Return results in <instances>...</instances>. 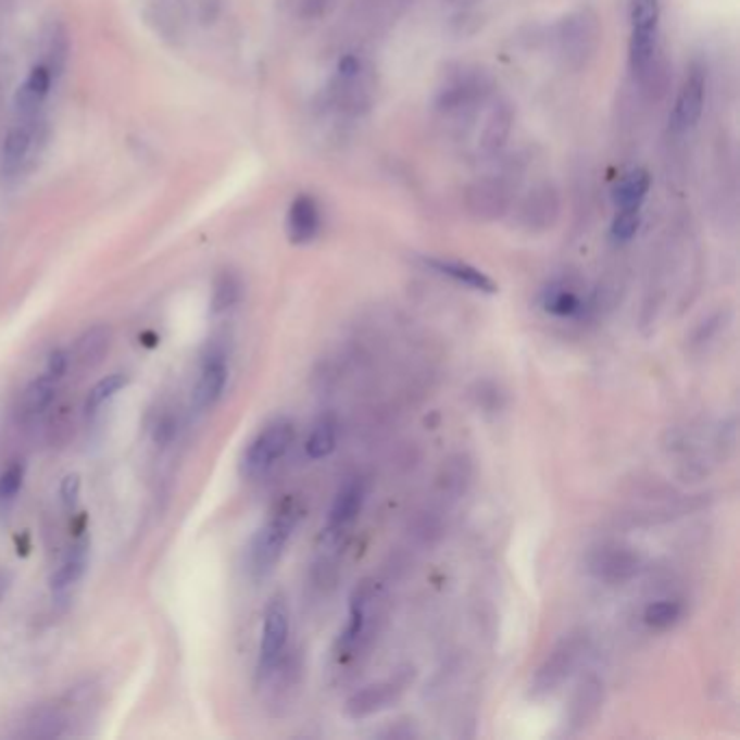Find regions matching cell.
Segmentation results:
<instances>
[{"label": "cell", "instance_id": "obj_15", "mask_svg": "<svg viewBox=\"0 0 740 740\" xmlns=\"http://www.w3.org/2000/svg\"><path fill=\"white\" fill-rule=\"evenodd\" d=\"M39 139V122L37 117L33 120H17L13 126L7 130L2 139V150H0V176L4 180L17 178L26 163L30 161V154L35 152V143Z\"/></svg>", "mask_w": 740, "mask_h": 740}, {"label": "cell", "instance_id": "obj_19", "mask_svg": "<svg viewBox=\"0 0 740 740\" xmlns=\"http://www.w3.org/2000/svg\"><path fill=\"white\" fill-rule=\"evenodd\" d=\"M541 309L548 315L559 319H585L593 309V300H589L578 287L565 280H552L541 291Z\"/></svg>", "mask_w": 740, "mask_h": 740}, {"label": "cell", "instance_id": "obj_17", "mask_svg": "<svg viewBox=\"0 0 740 740\" xmlns=\"http://www.w3.org/2000/svg\"><path fill=\"white\" fill-rule=\"evenodd\" d=\"M561 217V193L552 183L535 185L517 206V220L526 230L543 233L556 226Z\"/></svg>", "mask_w": 740, "mask_h": 740}, {"label": "cell", "instance_id": "obj_12", "mask_svg": "<svg viewBox=\"0 0 740 740\" xmlns=\"http://www.w3.org/2000/svg\"><path fill=\"white\" fill-rule=\"evenodd\" d=\"M367 498V485L361 478H350L341 485V489L337 491L330 511H328V519L322 528V543L326 548H339V543H343V539L348 537V532L354 528L363 504Z\"/></svg>", "mask_w": 740, "mask_h": 740}, {"label": "cell", "instance_id": "obj_11", "mask_svg": "<svg viewBox=\"0 0 740 740\" xmlns=\"http://www.w3.org/2000/svg\"><path fill=\"white\" fill-rule=\"evenodd\" d=\"M291 630V617L287 600L278 593L269 598L265 613H263V630H261V645H259V661H256V678L263 682L272 669L280 663L287 654Z\"/></svg>", "mask_w": 740, "mask_h": 740}, {"label": "cell", "instance_id": "obj_34", "mask_svg": "<svg viewBox=\"0 0 740 740\" xmlns=\"http://www.w3.org/2000/svg\"><path fill=\"white\" fill-rule=\"evenodd\" d=\"M641 226V211H628V209H617L615 220L611 224V237L617 243H628L630 239L637 237Z\"/></svg>", "mask_w": 740, "mask_h": 740}, {"label": "cell", "instance_id": "obj_37", "mask_svg": "<svg viewBox=\"0 0 740 740\" xmlns=\"http://www.w3.org/2000/svg\"><path fill=\"white\" fill-rule=\"evenodd\" d=\"M59 496H61V502H63V506H65L67 511L74 509V504L78 502V496H80V478H78V474H67V476L61 480Z\"/></svg>", "mask_w": 740, "mask_h": 740}, {"label": "cell", "instance_id": "obj_33", "mask_svg": "<svg viewBox=\"0 0 740 740\" xmlns=\"http://www.w3.org/2000/svg\"><path fill=\"white\" fill-rule=\"evenodd\" d=\"M26 726H28V737H59V735H63L65 719L61 717L59 711L41 708V711L33 713V717L26 722Z\"/></svg>", "mask_w": 740, "mask_h": 740}, {"label": "cell", "instance_id": "obj_18", "mask_svg": "<svg viewBox=\"0 0 740 740\" xmlns=\"http://www.w3.org/2000/svg\"><path fill=\"white\" fill-rule=\"evenodd\" d=\"M604 706V682L598 676H587L576 693L572 695L567 711V735H582L589 726L595 724Z\"/></svg>", "mask_w": 740, "mask_h": 740}, {"label": "cell", "instance_id": "obj_22", "mask_svg": "<svg viewBox=\"0 0 740 740\" xmlns=\"http://www.w3.org/2000/svg\"><path fill=\"white\" fill-rule=\"evenodd\" d=\"M424 265L430 267L432 272H437L439 276H446L450 280H454L456 285H463L472 291L478 293H498V283L482 269L474 267L472 263L459 261V259H441V256H426Z\"/></svg>", "mask_w": 740, "mask_h": 740}, {"label": "cell", "instance_id": "obj_16", "mask_svg": "<svg viewBox=\"0 0 740 740\" xmlns=\"http://www.w3.org/2000/svg\"><path fill=\"white\" fill-rule=\"evenodd\" d=\"M226 382H228L226 350L220 343H211L202 356L200 376L191 393V406L196 409V413L213 409L215 402L222 398Z\"/></svg>", "mask_w": 740, "mask_h": 740}, {"label": "cell", "instance_id": "obj_6", "mask_svg": "<svg viewBox=\"0 0 740 740\" xmlns=\"http://www.w3.org/2000/svg\"><path fill=\"white\" fill-rule=\"evenodd\" d=\"M589 645L591 641L585 632H572L569 637L561 639L535 672L530 680V698L543 700L563 689V685L578 672Z\"/></svg>", "mask_w": 740, "mask_h": 740}, {"label": "cell", "instance_id": "obj_13", "mask_svg": "<svg viewBox=\"0 0 740 740\" xmlns=\"http://www.w3.org/2000/svg\"><path fill=\"white\" fill-rule=\"evenodd\" d=\"M643 567V556L628 545L619 543H604L587 556L589 574L611 587L626 585L639 576Z\"/></svg>", "mask_w": 740, "mask_h": 740}, {"label": "cell", "instance_id": "obj_30", "mask_svg": "<svg viewBox=\"0 0 740 740\" xmlns=\"http://www.w3.org/2000/svg\"><path fill=\"white\" fill-rule=\"evenodd\" d=\"M243 296V283L235 272H222L215 283H213V293H211V313L220 315L230 309H235L241 302Z\"/></svg>", "mask_w": 740, "mask_h": 740}, {"label": "cell", "instance_id": "obj_25", "mask_svg": "<svg viewBox=\"0 0 740 740\" xmlns=\"http://www.w3.org/2000/svg\"><path fill=\"white\" fill-rule=\"evenodd\" d=\"M652 187V176L643 167H635L626 172L619 183L613 189V202L615 209H628V211H641L648 193Z\"/></svg>", "mask_w": 740, "mask_h": 740}, {"label": "cell", "instance_id": "obj_39", "mask_svg": "<svg viewBox=\"0 0 740 740\" xmlns=\"http://www.w3.org/2000/svg\"><path fill=\"white\" fill-rule=\"evenodd\" d=\"M448 2H454V4H463V2H474V0H448Z\"/></svg>", "mask_w": 740, "mask_h": 740}, {"label": "cell", "instance_id": "obj_4", "mask_svg": "<svg viewBox=\"0 0 740 740\" xmlns=\"http://www.w3.org/2000/svg\"><path fill=\"white\" fill-rule=\"evenodd\" d=\"M491 76L476 65H454L448 70L435 93V109L450 120L472 117L491 96Z\"/></svg>", "mask_w": 740, "mask_h": 740}, {"label": "cell", "instance_id": "obj_8", "mask_svg": "<svg viewBox=\"0 0 740 740\" xmlns=\"http://www.w3.org/2000/svg\"><path fill=\"white\" fill-rule=\"evenodd\" d=\"M296 439V428L289 419L280 417L269 422L246 448L241 459V474L250 480L267 476L291 450Z\"/></svg>", "mask_w": 740, "mask_h": 740}, {"label": "cell", "instance_id": "obj_20", "mask_svg": "<svg viewBox=\"0 0 740 740\" xmlns=\"http://www.w3.org/2000/svg\"><path fill=\"white\" fill-rule=\"evenodd\" d=\"M285 230L293 246H306L322 233V206L315 196L298 193L291 200L285 217Z\"/></svg>", "mask_w": 740, "mask_h": 740}, {"label": "cell", "instance_id": "obj_23", "mask_svg": "<svg viewBox=\"0 0 740 740\" xmlns=\"http://www.w3.org/2000/svg\"><path fill=\"white\" fill-rule=\"evenodd\" d=\"M54 76L50 74V70L41 63H37L28 76L24 78V83L17 87L15 96H13V111L17 120H33L37 117L50 87H52Z\"/></svg>", "mask_w": 740, "mask_h": 740}, {"label": "cell", "instance_id": "obj_21", "mask_svg": "<svg viewBox=\"0 0 740 740\" xmlns=\"http://www.w3.org/2000/svg\"><path fill=\"white\" fill-rule=\"evenodd\" d=\"M513 124H515V109L509 100H500L491 106V111L487 113L485 126L480 130L478 137V150L482 156L493 159L498 156L504 146L509 143V137L513 133Z\"/></svg>", "mask_w": 740, "mask_h": 740}, {"label": "cell", "instance_id": "obj_28", "mask_svg": "<svg viewBox=\"0 0 740 740\" xmlns=\"http://www.w3.org/2000/svg\"><path fill=\"white\" fill-rule=\"evenodd\" d=\"M67 52H70L67 30L59 22L50 24L46 28L43 41H41V65H46L54 78L63 72V65L67 61Z\"/></svg>", "mask_w": 740, "mask_h": 740}, {"label": "cell", "instance_id": "obj_2", "mask_svg": "<svg viewBox=\"0 0 740 740\" xmlns=\"http://www.w3.org/2000/svg\"><path fill=\"white\" fill-rule=\"evenodd\" d=\"M374 98L376 76L372 65L363 54L346 52L324 89L326 106L341 117H361L372 109Z\"/></svg>", "mask_w": 740, "mask_h": 740}, {"label": "cell", "instance_id": "obj_9", "mask_svg": "<svg viewBox=\"0 0 740 740\" xmlns=\"http://www.w3.org/2000/svg\"><path fill=\"white\" fill-rule=\"evenodd\" d=\"M517 180L515 172L502 170L476 178L465 191V206L478 222L502 220L515 200Z\"/></svg>", "mask_w": 740, "mask_h": 740}, {"label": "cell", "instance_id": "obj_35", "mask_svg": "<svg viewBox=\"0 0 740 740\" xmlns=\"http://www.w3.org/2000/svg\"><path fill=\"white\" fill-rule=\"evenodd\" d=\"M24 474L26 469L22 463H13L0 474V502H11L20 493L24 485Z\"/></svg>", "mask_w": 740, "mask_h": 740}, {"label": "cell", "instance_id": "obj_7", "mask_svg": "<svg viewBox=\"0 0 740 740\" xmlns=\"http://www.w3.org/2000/svg\"><path fill=\"white\" fill-rule=\"evenodd\" d=\"M376 602H378V587L372 580H363L350 595L348 609V624L337 639L335 659L346 665L356 659L359 652L365 650L372 637V619L376 617Z\"/></svg>", "mask_w": 740, "mask_h": 740}, {"label": "cell", "instance_id": "obj_31", "mask_svg": "<svg viewBox=\"0 0 740 740\" xmlns=\"http://www.w3.org/2000/svg\"><path fill=\"white\" fill-rule=\"evenodd\" d=\"M685 615V604L678 600H659L648 604L645 613H643V622L659 632H665L669 628H674Z\"/></svg>", "mask_w": 740, "mask_h": 740}, {"label": "cell", "instance_id": "obj_29", "mask_svg": "<svg viewBox=\"0 0 740 740\" xmlns=\"http://www.w3.org/2000/svg\"><path fill=\"white\" fill-rule=\"evenodd\" d=\"M59 382H61L59 376H54V374H50V372L43 369V372L26 387V391H24V396H22V409H24V413H26V415H33V417L39 415V413H43V411L52 404Z\"/></svg>", "mask_w": 740, "mask_h": 740}, {"label": "cell", "instance_id": "obj_26", "mask_svg": "<svg viewBox=\"0 0 740 740\" xmlns=\"http://www.w3.org/2000/svg\"><path fill=\"white\" fill-rule=\"evenodd\" d=\"M337 441H339V422L333 413H326L313 424L309 439L304 443V452L311 461H322V459H328L337 450Z\"/></svg>", "mask_w": 740, "mask_h": 740}, {"label": "cell", "instance_id": "obj_5", "mask_svg": "<svg viewBox=\"0 0 740 740\" xmlns=\"http://www.w3.org/2000/svg\"><path fill=\"white\" fill-rule=\"evenodd\" d=\"M663 0H630V72L643 85L663 76L659 72V26Z\"/></svg>", "mask_w": 740, "mask_h": 740}, {"label": "cell", "instance_id": "obj_32", "mask_svg": "<svg viewBox=\"0 0 740 740\" xmlns=\"http://www.w3.org/2000/svg\"><path fill=\"white\" fill-rule=\"evenodd\" d=\"M128 385V376L126 374H109L102 380H98L85 400V413L91 417L96 415L115 393H120L124 387Z\"/></svg>", "mask_w": 740, "mask_h": 740}, {"label": "cell", "instance_id": "obj_36", "mask_svg": "<svg viewBox=\"0 0 740 740\" xmlns=\"http://www.w3.org/2000/svg\"><path fill=\"white\" fill-rule=\"evenodd\" d=\"M337 0H298V13L304 20H319L335 9Z\"/></svg>", "mask_w": 740, "mask_h": 740}, {"label": "cell", "instance_id": "obj_38", "mask_svg": "<svg viewBox=\"0 0 740 740\" xmlns=\"http://www.w3.org/2000/svg\"><path fill=\"white\" fill-rule=\"evenodd\" d=\"M174 435H176V424H174V419H172V417H163V419L159 422V426H156V432H154L156 443H167V441L174 439Z\"/></svg>", "mask_w": 740, "mask_h": 740}, {"label": "cell", "instance_id": "obj_1", "mask_svg": "<svg viewBox=\"0 0 740 740\" xmlns=\"http://www.w3.org/2000/svg\"><path fill=\"white\" fill-rule=\"evenodd\" d=\"M302 515L304 506L298 498L287 496L276 502L248 548V569L254 578H265L276 569L293 532L302 522Z\"/></svg>", "mask_w": 740, "mask_h": 740}, {"label": "cell", "instance_id": "obj_3", "mask_svg": "<svg viewBox=\"0 0 740 740\" xmlns=\"http://www.w3.org/2000/svg\"><path fill=\"white\" fill-rule=\"evenodd\" d=\"M552 41L559 61L567 70H585L595 59L602 43V22L598 11L589 4L569 11L554 26Z\"/></svg>", "mask_w": 740, "mask_h": 740}, {"label": "cell", "instance_id": "obj_14", "mask_svg": "<svg viewBox=\"0 0 740 740\" xmlns=\"http://www.w3.org/2000/svg\"><path fill=\"white\" fill-rule=\"evenodd\" d=\"M704 104H706V70L704 65L695 63L687 72L680 85V91L676 96V102H674V111H672L674 133L682 135V133L693 130L704 115Z\"/></svg>", "mask_w": 740, "mask_h": 740}, {"label": "cell", "instance_id": "obj_27", "mask_svg": "<svg viewBox=\"0 0 740 740\" xmlns=\"http://www.w3.org/2000/svg\"><path fill=\"white\" fill-rule=\"evenodd\" d=\"M109 346H111V330H109V326L96 324V326L87 328L76 339L74 359L83 367H93V365H98L104 359V354L109 352Z\"/></svg>", "mask_w": 740, "mask_h": 740}, {"label": "cell", "instance_id": "obj_24", "mask_svg": "<svg viewBox=\"0 0 740 740\" xmlns=\"http://www.w3.org/2000/svg\"><path fill=\"white\" fill-rule=\"evenodd\" d=\"M87 563H89V537L80 535L70 550L65 552L61 565L57 567V572L50 578V589L54 595L65 593L67 589H72L87 572Z\"/></svg>", "mask_w": 740, "mask_h": 740}, {"label": "cell", "instance_id": "obj_10", "mask_svg": "<svg viewBox=\"0 0 740 740\" xmlns=\"http://www.w3.org/2000/svg\"><path fill=\"white\" fill-rule=\"evenodd\" d=\"M415 674L413 669H398L393 676L365 685L359 691H354L346 704H343V713L348 719L352 722H363L369 717H376L389 708H393L402 695L406 693V689L411 687Z\"/></svg>", "mask_w": 740, "mask_h": 740}]
</instances>
